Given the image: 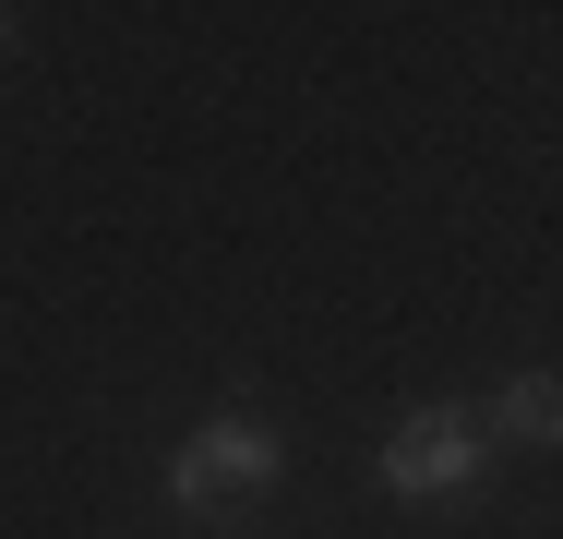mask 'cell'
<instances>
[{"label":"cell","instance_id":"cell-1","mask_svg":"<svg viewBox=\"0 0 563 539\" xmlns=\"http://www.w3.org/2000/svg\"><path fill=\"white\" fill-rule=\"evenodd\" d=\"M276 480H288V443L252 420V408H217V420L168 455V504H180V516H252Z\"/></svg>","mask_w":563,"mask_h":539},{"label":"cell","instance_id":"cell-2","mask_svg":"<svg viewBox=\"0 0 563 539\" xmlns=\"http://www.w3.org/2000/svg\"><path fill=\"white\" fill-rule=\"evenodd\" d=\"M479 468H492V431H479V408H467V396H444V408H408V420H396V443L372 455V480H384L396 504L479 492Z\"/></svg>","mask_w":563,"mask_h":539},{"label":"cell","instance_id":"cell-4","mask_svg":"<svg viewBox=\"0 0 563 539\" xmlns=\"http://www.w3.org/2000/svg\"><path fill=\"white\" fill-rule=\"evenodd\" d=\"M12 36H24V12H0V61H12Z\"/></svg>","mask_w":563,"mask_h":539},{"label":"cell","instance_id":"cell-3","mask_svg":"<svg viewBox=\"0 0 563 539\" xmlns=\"http://www.w3.org/2000/svg\"><path fill=\"white\" fill-rule=\"evenodd\" d=\"M479 431H492V443H552V431H563V384H552V372H516V384L479 408Z\"/></svg>","mask_w":563,"mask_h":539}]
</instances>
